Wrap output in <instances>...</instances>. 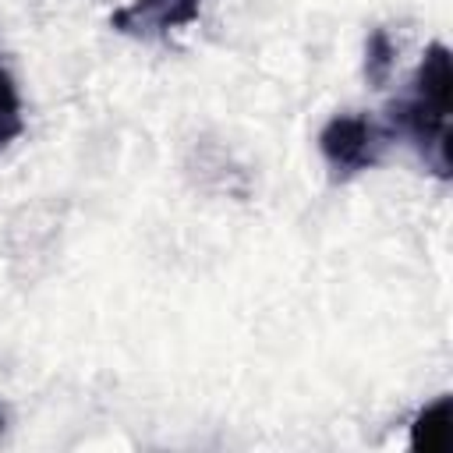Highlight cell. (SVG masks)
<instances>
[{"label": "cell", "instance_id": "cell-7", "mask_svg": "<svg viewBox=\"0 0 453 453\" xmlns=\"http://www.w3.org/2000/svg\"><path fill=\"white\" fill-rule=\"evenodd\" d=\"M0 428H4V411H0Z\"/></svg>", "mask_w": 453, "mask_h": 453}, {"label": "cell", "instance_id": "cell-6", "mask_svg": "<svg viewBox=\"0 0 453 453\" xmlns=\"http://www.w3.org/2000/svg\"><path fill=\"white\" fill-rule=\"evenodd\" d=\"M25 131V117H21V96H18V85L14 78L0 67V149L7 142H14L18 134Z\"/></svg>", "mask_w": 453, "mask_h": 453}, {"label": "cell", "instance_id": "cell-4", "mask_svg": "<svg viewBox=\"0 0 453 453\" xmlns=\"http://www.w3.org/2000/svg\"><path fill=\"white\" fill-rule=\"evenodd\" d=\"M449 414H453V400L446 393L425 403L411 425V446L425 453H442L449 442Z\"/></svg>", "mask_w": 453, "mask_h": 453}, {"label": "cell", "instance_id": "cell-3", "mask_svg": "<svg viewBox=\"0 0 453 453\" xmlns=\"http://www.w3.org/2000/svg\"><path fill=\"white\" fill-rule=\"evenodd\" d=\"M198 11H202V0H131L127 7L113 11L110 25L120 35L159 39V35H170L173 28L198 21Z\"/></svg>", "mask_w": 453, "mask_h": 453}, {"label": "cell", "instance_id": "cell-1", "mask_svg": "<svg viewBox=\"0 0 453 453\" xmlns=\"http://www.w3.org/2000/svg\"><path fill=\"white\" fill-rule=\"evenodd\" d=\"M449 88H453V67L446 42H432L414 71L411 88L389 103L386 124L393 138H407L421 163L439 177L449 180Z\"/></svg>", "mask_w": 453, "mask_h": 453}, {"label": "cell", "instance_id": "cell-5", "mask_svg": "<svg viewBox=\"0 0 453 453\" xmlns=\"http://www.w3.org/2000/svg\"><path fill=\"white\" fill-rule=\"evenodd\" d=\"M393 64H396V42L386 28H372L368 42H365V78L368 85L382 88L393 74Z\"/></svg>", "mask_w": 453, "mask_h": 453}, {"label": "cell", "instance_id": "cell-2", "mask_svg": "<svg viewBox=\"0 0 453 453\" xmlns=\"http://www.w3.org/2000/svg\"><path fill=\"white\" fill-rule=\"evenodd\" d=\"M393 142L389 124L372 113H336L319 131V152L333 180H350L361 170L379 166Z\"/></svg>", "mask_w": 453, "mask_h": 453}]
</instances>
